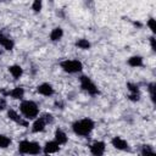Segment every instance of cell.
I'll use <instances>...</instances> for the list:
<instances>
[{"label": "cell", "mask_w": 156, "mask_h": 156, "mask_svg": "<svg viewBox=\"0 0 156 156\" xmlns=\"http://www.w3.org/2000/svg\"><path fill=\"white\" fill-rule=\"evenodd\" d=\"M93 128H94V122L89 118H83L73 124V132L80 136L88 135L93 130Z\"/></svg>", "instance_id": "6da1fadb"}, {"label": "cell", "mask_w": 156, "mask_h": 156, "mask_svg": "<svg viewBox=\"0 0 156 156\" xmlns=\"http://www.w3.org/2000/svg\"><path fill=\"white\" fill-rule=\"evenodd\" d=\"M20 108H21V112L26 116V118H29V119L35 118L38 116V112H39V108H38L37 104L34 101H29V100L23 101L21 104Z\"/></svg>", "instance_id": "7a4b0ae2"}, {"label": "cell", "mask_w": 156, "mask_h": 156, "mask_svg": "<svg viewBox=\"0 0 156 156\" xmlns=\"http://www.w3.org/2000/svg\"><path fill=\"white\" fill-rule=\"evenodd\" d=\"M18 150L22 154H29V155H37L40 152V146L38 143L34 141H28V140H22L18 144Z\"/></svg>", "instance_id": "3957f363"}, {"label": "cell", "mask_w": 156, "mask_h": 156, "mask_svg": "<svg viewBox=\"0 0 156 156\" xmlns=\"http://www.w3.org/2000/svg\"><path fill=\"white\" fill-rule=\"evenodd\" d=\"M60 65L68 73H76V72H79L83 68L82 62L78 61V60H66V61H62Z\"/></svg>", "instance_id": "277c9868"}, {"label": "cell", "mask_w": 156, "mask_h": 156, "mask_svg": "<svg viewBox=\"0 0 156 156\" xmlns=\"http://www.w3.org/2000/svg\"><path fill=\"white\" fill-rule=\"evenodd\" d=\"M80 87H82L85 91H88L89 94H91V95L99 94V90H98L96 85L90 80L89 77H85V76H82V77H80Z\"/></svg>", "instance_id": "5b68a950"}, {"label": "cell", "mask_w": 156, "mask_h": 156, "mask_svg": "<svg viewBox=\"0 0 156 156\" xmlns=\"http://www.w3.org/2000/svg\"><path fill=\"white\" fill-rule=\"evenodd\" d=\"M52 121V116L51 115H45L43 117H40L39 119H37L33 124V132L34 133H38V132H41L44 129V127L46 126L48 122H51Z\"/></svg>", "instance_id": "8992f818"}, {"label": "cell", "mask_w": 156, "mask_h": 156, "mask_svg": "<svg viewBox=\"0 0 156 156\" xmlns=\"http://www.w3.org/2000/svg\"><path fill=\"white\" fill-rule=\"evenodd\" d=\"M90 151L94 156H102L104 152H105V143L102 141H95L91 147H90Z\"/></svg>", "instance_id": "52a82bcc"}, {"label": "cell", "mask_w": 156, "mask_h": 156, "mask_svg": "<svg viewBox=\"0 0 156 156\" xmlns=\"http://www.w3.org/2000/svg\"><path fill=\"white\" fill-rule=\"evenodd\" d=\"M37 90H38L39 94L45 95V96H50V95L54 94V89H52V87H51L50 84H48V83H43V84H40V85L38 87Z\"/></svg>", "instance_id": "ba28073f"}, {"label": "cell", "mask_w": 156, "mask_h": 156, "mask_svg": "<svg viewBox=\"0 0 156 156\" xmlns=\"http://www.w3.org/2000/svg\"><path fill=\"white\" fill-rule=\"evenodd\" d=\"M111 143H112V145H113L116 149H118V150H127V149H128V143H127L124 139L119 138V136H115Z\"/></svg>", "instance_id": "9c48e42d"}, {"label": "cell", "mask_w": 156, "mask_h": 156, "mask_svg": "<svg viewBox=\"0 0 156 156\" xmlns=\"http://www.w3.org/2000/svg\"><path fill=\"white\" fill-rule=\"evenodd\" d=\"M7 116H9L10 119H12L13 122H16V123H18V124H21V126H23V127H27V126H28V123H27L26 121H23V119L21 118V116H18V113H17L16 111H13V110H10V111L7 112Z\"/></svg>", "instance_id": "30bf717a"}, {"label": "cell", "mask_w": 156, "mask_h": 156, "mask_svg": "<svg viewBox=\"0 0 156 156\" xmlns=\"http://www.w3.org/2000/svg\"><path fill=\"white\" fill-rule=\"evenodd\" d=\"M60 149V145L56 143V141H49L46 143V145L44 146V152L48 155V154H54L56 151H58Z\"/></svg>", "instance_id": "8fae6325"}, {"label": "cell", "mask_w": 156, "mask_h": 156, "mask_svg": "<svg viewBox=\"0 0 156 156\" xmlns=\"http://www.w3.org/2000/svg\"><path fill=\"white\" fill-rule=\"evenodd\" d=\"M0 45H2L6 50H11V49L13 48V41H12L10 38H7V37L0 34Z\"/></svg>", "instance_id": "7c38bea8"}, {"label": "cell", "mask_w": 156, "mask_h": 156, "mask_svg": "<svg viewBox=\"0 0 156 156\" xmlns=\"http://www.w3.org/2000/svg\"><path fill=\"white\" fill-rule=\"evenodd\" d=\"M7 94L10 96H12L13 99H22L23 98V94H24V90L21 87H16L15 89H12L11 91H9Z\"/></svg>", "instance_id": "4fadbf2b"}, {"label": "cell", "mask_w": 156, "mask_h": 156, "mask_svg": "<svg viewBox=\"0 0 156 156\" xmlns=\"http://www.w3.org/2000/svg\"><path fill=\"white\" fill-rule=\"evenodd\" d=\"M9 71H10V73L12 74L13 78H20V77L22 76V73H23L22 67L18 66V65H13V66H11V67L9 68Z\"/></svg>", "instance_id": "5bb4252c"}, {"label": "cell", "mask_w": 156, "mask_h": 156, "mask_svg": "<svg viewBox=\"0 0 156 156\" xmlns=\"http://www.w3.org/2000/svg\"><path fill=\"white\" fill-rule=\"evenodd\" d=\"M55 141L58 144V145H61V144H65L66 141H67V136H66V134L61 130V129H57L56 130V133H55Z\"/></svg>", "instance_id": "9a60e30c"}, {"label": "cell", "mask_w": 156, "mask_h": 156, "mask_svg": "<svg viewBox=\"0 0 156 156\" xmlns=\"http://www.w3.org/2000/svg\"><path fill=\"white\" fill-rule=\"evenodd\" d=\"M62 35H63V30H62L61 28H55V29H52V32L50 33V39H51L52 41H56V40H60V39L62 38Z\"/></svg>", "instance_id": "2e32d148"}, {"label": "cell", "mask_w": 156, "mask_h": 156, "mask_svg": "<svg viewBox=\"0 0 156 156\" xmlns=\"http://www.w3.org/2000/svg\"><path fill=\"white\" fill-rule=\"evenodd\" d=\"M128 63L132 67H139V66L143 65V58L140 56H133V57H130L128 60Z\"/></svg>", "instance_id": "e0dca14e"}, {"label": "cell", "mask_w": 156, "mask_h": 156, "mask_svg": "<svg viewBox=\"0 0 156 156\" xmlns=\"http://www.w3.org/2000/svg\"><path fill=\"white\" fill-rule=\"evenodd\" d=\"M141 156H156V154L154 152L150 145H145L141 150Z\"/></svg>", "instance_id": "ac0fdd59"}, {"label": "cell", "mask_w": 156, "mask_h": 156, "mask_svg": "<svg viewBox=\"0 0 156 156\" xmlns=\"http://www.w3.org/2000/svg\"><path fill=\"white\" fill-rule=\"evenodd\" d=\"M76 45H77L78 48H80V49H84V50H87V49L90 48V43H89L87 39H79V40L76 43Z\"/></svg>", "instance_id": "d6986e66"}, {"label": "cell", "mask_w": 156, "mask_h": 156, "mask_svg": "<svg viewBox=\"0 0 156 156\" xmlns=\"http://www.w3.org/2000/svg\"><path fill=\"white\" fill-rule=\"evenodd\" d=\"M10 144H11L10 138H7V136L0 134V147H2V149H4V147H7Z\"/></svg>", "instance_id": "ffe728a7"}, {"label": "cell", "mask_w": 156, "mask_h": 156, "mask_svg": "<svg viewBox=\"0 0 156 156\" xmlns=\"http://www.w3.org/2000/svg\"><path fill=\"white\" fill-rule=\"evenodd\" d=\"M32 7H33V10H34L35 12L40 11V9H41V1H39V0H35V1L33 2Z\"/></svg>", "instance_id": "44dd1931"}, {"label": "cell", "mask_w": 156, "mask_h": 156, "mask_svg": "<svg viewBox=\"0 0 156 156\" xmlns=\"http://www.w3.org/2000/svg\"><path fill=\"white\" fill-rule=\"evenodd\" d=\"M127 87H128V89L130 90V93H139L138 85H135V84H133V83H128Z\"/></svg>", "instance_id": "7402d4cb"}, {"label": "cell", "mask_w": 156, "mask_h": 156, "mask_svg": "<svg viewBox=\"0 0 156 156\" xmlns=\"http://www.w3.org/2000/svg\"><path fill=\"white\" fill-rule=\"evenodd\" d=\"M149 90H150V95H151V100L155 101V83H151L149 85Z\"/></svg>", "instance_id": "603a6c76"}, {"label": "cell", "mask_w": 156, "mask_h": 156, "mask_svg": "<svg viewBox=\"0 0 156 156\" xmlns=\"http://www.w3.org/2000/svg\"><path fill=\"white\" fill-rule=\"evenodd\" d=\"M147 26L150 27V29H151L154 33L156 32V27H155V20H154V18H150V20H149V22H147Z\"/></svg>", "instance_id": "cb8c5ba5"}, {"label": "cell", "mask_w": 156, "mask_h": 156, "mask_svg": "<svg viewBox=\"0 0 156 156\" xmlns=\"http://www.w3.org/2000/svg\"><path fill=\"white\" fill-rule=\"evenodd\" d=\"M129 99L133 100V101H138L139 100V93H132L129 95Z\"/></svg>", "instance_id": "d4e9b609"}, {"label": "cell", "mask_w": 156, "mask_h": 156, "mask_svg": "<svg viewBox=\"0 0 156 156\" xmlns=\"http://www.w3.org/2000/svg\"><path fill=\"white\" fill-rule=\"evenodd\" d=\"M5 107H6V101H5L4 98H0V111L4 110Z\"/></svg>", "instance_id": "484cf974"}, {"label": "cell", "mask_w": 156, "mask_h": 156, "mask_svg": "<svg viewBox=\"0 0 156 156\" xmlns=\"http://www.w3.org/2000/svg\"><path fill=\"white\" fill-rule=\"evenodd\" d=\"M150 43H151V49L155 51V50H156V46H155V38H154V37L150 38Z\"/></svg>", "instance_id": "4316f807"}]
</instances>
